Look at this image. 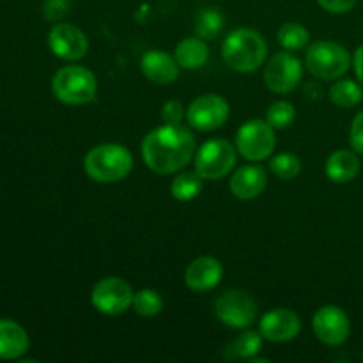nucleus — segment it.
Here are the masks:
<instances>
[{"label": "nucleus", "mask_w": 363, "mask_h": 363, "mask_svg": "<svg viewBox=\"0 0 363 363\" xmlns=\"http://www.w3.org/2000/svg\"><path fill=\"white\" fill-rule=\"evenodd\" d=\"M229 103L218 94H202L195 98L186 108V121L194 130H218L229 119Z\"/></svg>", "instance_id": "obj_11"}, {"label": "nucleus", "mask_w": 363, "mask_h": 363, "mask_svg": "<svg viewBox=\"0 0 363 363\" xmlns=\"http://www.w3.org/2000/svg\"><path fill=\"white\" fill-rule=\"evenodd\" d=\"M303 78V64L291 52H279L264 67V84L273 94H289Z\"/></svg>", "instance_id": "obj_9"}, {"label": "nucleus", "mask_w": 363, "mask_h": 363, "mask_svg": "<svg viewBox=\"0 0 363 363\" xmlns=\"http://www.w3.org/2000/svg\"><path fill=\"white\" fill-rule=\"evenodd\" d=\"M315 337L326 346H340L351 333V321L346 312L337 305H325L312 319Z\"/></svg>", "instance_id": "obj_13"}, {"label": "nucleus", "mask_w": 363, "mask_h": 363, "mask_svg": "<svg viewBox=\"0 0 363 363\" xmlns=\"http://www.w3.org/2000/svg\"><path fill=\"white\" fill-rule=\"evenodd\" d=\"M48 46L55 57L62 60H80L89 52V39L82 28L73 23L59 21L52 27L48 34Z\"/></svg>", "instance_id": "obj_12"}, {"label": "nucleus", "mask_w": 363, "mask_h": 363, "mask_svg": "<svg viewBox=\"0 0 363 363\" xmlns=\"http://www.w3.org/2000/svg\"><path fill=\"white\" fill-rule=\"evenodd\" d=\"M69 0H45L43 2V14H45V18L48 21L59 23L69 13Z\"/></svg>", "instance_id": "obj_29"}, {"label": "nucleus", "mask_w": 363, "mask_h": 363, "mask_svg": "<svg viewBox=\"0 0 363 363\" xmlns=\"http://www.w3.org/2000/svg\"><path fill=\"white\" fill-rule=\"evenodd\" d=\"M195 155V137L181 124H165L149 131L142 140V158L149 170L169 176L179 172Z\"/></svg>", "instance_id": "obj_1"}, {"label": "nucleus", "mask_w": 363, "mask_h": 363, "mask_svg": "<svg viewBox=\"0 0 363 363\" xmlns=\"http://www.w3.org/2000/svg\"><path fill=\"white\" fill-rule=\"evenodd\" d=\"M28 344L23 326L11 319H0V360H18L27 353Z\"/></svg>", "instance_id": "obj_18"}, {"label": "nucleus", "mask_w": 363, "mask_h": 363, "mask_svg": "<svg viewBox=\"0 0 363 363\" xmlns=\"http://www.w3.org/2000/svg\"><path fill=\"white\" fill-rule=\"evenodd\" d=\"M255 301L250 294L238 289H229L215 300V315L222 325L233 330H243L254 325Z\"/></svg>", "instance_id": "obj_8"}, {"label": "nucleus", "mask_w": 363, "mask_h": 363, "mask_svg": "<svg viewBox=\"0 0 363 363\" xmlns=\"http://www.w3.org/2000/svg\"><path fill=\"white\" fill-rule=\"evenodd\" d=\"M277 41L287 52H298V50H303L308 45L311 34H308V30L301 23L289 21V23H284L279 28V32H277Z\"/></svg>", "instance_id": "obj_25"}, {"label": "nucleus", "mask_w": 363, "mask_h": 363, "mask_svg": "<svg viewBox=\"0 0 363 363\" xmlns=\"http://www.w3.org/2000/svg\"><path fill=\"white\" fill-rule=\"evenodd\" d=\"M268 45L254 28H236L229 32L222 45V57L227 66L238 73H250L264 64Z\"/></svg>", "instance_id": "obj_2"}, {"label": "nucleus", "mask_w": 363, "mask_h": 363, "mask_svg": "<svg viewBox=\"0 0 363 363\" xmlns=\"http://www.w3.org/2000/svg\"><path fill=\"white\" fill-rule=\"evenodd\" d=\"M328 94L333 105L340 106V108H351V106H357L358 103L363 101V85L350 80V78H346V80L337 78V82H333L332 87H330Z\"/></svg>", "instance_id": "obj_21"}, {"label": "nucleus", "mask_w": 363, "mask_h": 363, "mask_svg": "<svg viewBox=\"0 0 363 363\" xmlns=\"http://www.w3.org/2000/svg\"><path fill=\"white\" fill-rule=\"evenodd\" d=\"M174 57L183 69H199L208 62L209 48L204 39L199 35H191V38L177 43Z\"/></svg>", "instance_id": "obj_20"}, {"label": "nucleus", "mask_w": 363, "mask_h": 363, "mask_svg": "<svg viewBox=\"0 0 363 363\" xmlns=\"http://www.w3.org/2000/svg\"><path fill=\"white\" fill-rule=\"evenodd\" d=\"M238 149L223 138L204 142L195 155V170L206 181H220L236 165Z\"/></svg>", "instance_id": "obj_6"}, {"label": "nucleus", "mask_w": 363, "mask_h": 363, "mask_svg": "<svg viewBox=\"0 0 363 363\" xmlns=\"http://www.w3.org/2000/svg\"><path fill=\"white\" fill-rule=\"evenodd\" d=\"M294 117H296V108L293 103L289 101H275L268 106L266 112V121L272 124L275 130H286L293 124Z\"/></svg>", "instance_id": "obj_28"}, {"label": "nucleus", "mask_w": 363, "mask_h": 363, "mask_svg": "<svg viewBox=\"0 0 363 363\" xmlns=\"http://www.w3.org/2000/svg\"><path fill=\"white\" fill-rule=\"evenodd\" d=\"M269 170H272L273 176H277L279 179L291 181L294 177L300 176L301 172V160L298 158L293 152H280L275 158H272L269 162Z\"/></svg>", "instance_id": "obj_27"}, {"label": "nucleus", "mask_w": 363, "mask_h": 363, "mask_svg": "<svg viewBox=\"0 0 363 363\" xmlns=\"http://www.w3.org/2000/svg\"><path fill=\"white\" fill-rule=\"evenodd\" d=\"M133 289L121 277H105L99 280L91 293L92 307L105 315H119L133 303Z\"/></svg>", "instance_id": "obj_10"}, {"label": "nucleus", "mask_w": 363, "mask_h": 363, "mask_svg": "<svg viewBox=\"0 0 363 363\" xmlns=\"http://www.w3.org/2000/svg\"><path fill=\"white\" fill-rule=\"evenodd\" d=\"M318 4L323 7V9L328 11V13L344 14V13H350V11L353 9L357 0H318Z\"/></svg>", "instance_id": "obj_32"}, {"label": "nucleus", "mask_w": 363, "mask_h": 363, "mask_svg": "<svg viewBox=\"0 0 363 363\" xmlns=\"http://www.w3.org/2000/svg\"><path fill=\"white\" fill-rule=\"evenodd\" d=\"M259 332L269 342H289L301 332V319L289 308H275L262 315Z\"/></svg>", "instance_id": "obj_14"}, {"label": "nucleus", "mask_w": 363, "mask_h": 363, "mask_svg": "<svg viewBox=\"0 0 363 363\" xmlns=\"http://www.w3.org/2000/svg\"><path fill=\"white\" fill-rule=\"evenodd\" d=\"M353 67H354V74H357V80L363 85V45L358 46L357 52H354Z\"/></svg>", "instance_id": "obj_33"}, {"label": "nucleus", "mask_w": 363, "mask_h": 363, "mask_svg": "<svg viewBox=\"0 0 363 363\" xmlns=\"http://www.w3.org/2000/svg\"><path fill=\"white\" fill-rule=\"evenodd\" d=\"M262 339L261 332H243L229 347H227V358L234 360V358H243V360H250V358L257 357L262 350Z\"/></svg>", "instance_id": "obj_24"}, {"label": "nucleus", "mask_w": 363, "mask_h": 363, "mask_svg": "<svg viewBox=\"0 0 363 363\" xmlns=\"http://www.w3.org/2000/svg\"><path fill=\"white\" fill-rule=\"evenodd\" d=\"M325 172L330 181L333 183H350L360 172V160L353 151H346V149H339V151L332 152L326 160Z\"/></svg>", "instance_id": "obj_19"}, {"label": "nucleus", "mask_w": 363, "mask_h": 363, "mask_svg": "<svg viewBox=\"0 0 363 363\" xmlns=\"http://www.w3.org/2000/svg\"><path fill=\"white\" fill-rule=\"evenodd\" d=\"M140 69L149 82L156 85L174 84L179 77V64L176 57L169 55L163 50H149L142 55Z\"/></svg>", "instance_id": "obj_16"}, {"label": "nucleus", "mask_w": 363, "mask_h": 363, "mask_svg": "<svg viewBox=\"0 0 363 363\" xmlns=\"http://www.w3.org/2000/svg\"><path fill=\"white\" fill-rule=\"evenodd\" d=\"M52 92L64 105H87L96 98L98 80L94 73L84 66H66L52 78Z\"/></svg>", "instance_id": "obj_4"}, {"label": "nucleus", "mask_w": 363, "mask_h": 363, "mask_svg": "<svg viewBox=\"0 0 363 363\" xmlns=\"http://www.w3.org/2000/svg\"><path fill=\"white\" fill-rule=\"evenodd\" d=\"M275 128L262 119L247 121L236 133V149L248 162H262L275 151Z\"/></svg>", "instance_id": "obj_7"}, {"label": "nucleus", "mask_w": 363, "mask_h": 363, "mask_svg": "<svg viewBox=\"0 0 363 363\" xmlns=\"http://www.w3.org/2000/svg\"><path fill=\"white\" fill-rule=\"evenodd\" d=\"M184 116H186V110H184L183 103L181 101H177V99H169V101L163 103L162 119L165 124H181L183 123Z\"/></svg>", "instance_id": "obj_30"}, {"label": "nucleus", "mask_w": 363, "mask_h": 363, "mask_svg": "<svg viewBox=\"0 0 363 363\" xmlns=\"http://www.w3.org/2000/svg\"><path fill=\"white\" fill-rule=\"evenodd\" d=\"M131 308L140 318H155V315H158L163 311V298L160 296L158 291L142 289L138 293H135Z\"/></svg>", "instance_id": "obj_26"}, {"label": "nucleus", "mask_w": 363, "mask_h": 363, "mask_svg": "<svg viewBox=\"0 0 363 363\" xmlns=\"http://www.w3.org/2000/svg\"><path fill=\"white\" fill-rule=\"evenodd\" d=\"M222 262L211 255H202L188 264L186 272H184V282L195 293H208L222 282Z\"/></svg>", "instance_id": "obj_15"}, {"label": "nucleus", "mask_w": 363, "mask_h": 363, "mask_svg": "<svg viewBox=\"0 0 363 363\" xmlns=\"http://www.w3.org/2000/svg\"><path fill=\"white\" fill-rule=\"evenodd\" d=\"M202 177L199 176V172H181L170 183V194L176 201L179 202H188L194 201L195 197H199L202 191Z\"/></svg>", "instance_id": "obj_23"}, {"label": "nucleus", "mask_w": 363, "mask_h": 363, "mask_svg": "<svg viewBox=\"0 0 363 363\" xmlns=\"http://www.w3.org/2000/svg\"><path fill=\"white\" fill-rule=\"evenodd\" d=\"M350 144L353 147V151L363 155V112L358 113L353 119V123H351Z\"/></svg>", "instance_id": "obj_31"}, {"label": "nucleus", "mask_w": 363, "mask_h": 363, "mask_svg": "<svg viewBox=\"0 0 363 363\" xmlns=\"http://www.w3.org/2000/svg\"><path fill=\"white\" fill-rule=\"evenodd\" d=\"M85 174L101 184L119 183L133 169V155L121 144H99L85 155Z\"/></svg>", "instance_id": "obj_3"}, {"label": "nucleus", "mask_w": 363, "mask_h": 363, "mask_svg": "<svg viewBox=\"0 0 363 363\" xmlns=\"http://www.w3.org/2000/svg\"><path fill=\"white\" fill-rule=\"evenodd\" d=\"M195 35L202 39H215L223 28V14L218 7H202L195 13Z\"/></svg>", "instance_id": "obj_22"}, {"label": "nucleus", "mask_w": 363, "mask_h": 363, "mask_svg": "<svg viewBox=\"0 0 363 363\" xmlns=\"http://www.w3.org/2000/svg\"><path fill=\"white\" fill-rule=\"evenodd\" d=\"M305 66L308 73L319 80H337L350 69L351 55L339 43L315 41L307 50Z\"/></svg>", "instance_id": "obj_5"}, {"label": "nucleus", "mask_w": 363, "mask_h": 363, "mask_svg": "<svg viewBox=\"0 0 363 363\" xmlns=\"http://www.w3.org/2000/svg\"><path fill=\"white\" fill-rule=\"evenodd\" d=\"M268 174L261 165H243L230 177V191L240 201H252L264 191Z\"/></svg>", "instance_id": "obj_17"}]
</instances>
